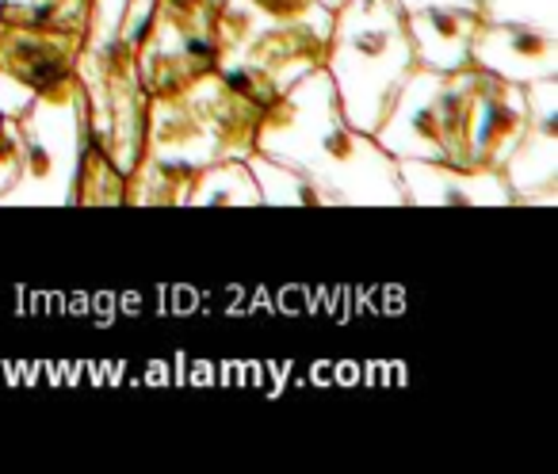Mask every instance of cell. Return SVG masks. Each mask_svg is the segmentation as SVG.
Returning <instances> with one entry per match:
<instances>
[{
  "mask_svg": "<svg viewBox=\"0 0 558 474\" xmlns=\"http://www.w3.org/2000/svg\"><path fill=\"white\" fill-rule=\"evenodd\" d=\"M333 16L322 0H222L218 16V54L241 47L245 39L264 32H283V27L311 24V20Z\"/></svg>",
  "mask_w": 558,
  "mask_h": 474,
  "instance_id": "14",
  "label": "cell"
},
{
  "mask_svg": "<svg viewBox=\"0 0 558 474\" xmlns=\"http://www.w3.org/2000/svg\"><path fill=\"white\" fill-rule=\"evenodd\" d=\"M138 161L177 165V169H203L210 161H222L215 138L203 126V119L187 108L184 96H161L149 100L146 116V142H142Z\"/></svg>",
  "mask_w": 558,
  "mask_h": 474,
  "instance_id": "11",
  "label": "cell"
},
{
  "mask_svg": "<svg viewBox=\"0 0 558 474\" xmlns=\"http://www.w3.org/2000/svg\"><path fill=\"white\" fill-rule=\"evenodd\" d=\"M478 16L497 24H532L558 32V0H478Z\"/></svg>",
  "mask_w": 558,
  "mask_h": 474,
  "instance_id": "20",
  "label": "cell"
},
{
  "mask_svg": "<svg viewBox=\"0 0 558 474\" xmlns=\"http://www.w3.org/2000/svg\"><path fill=\"white\" fill-rule=\"evenodd\" d=\"M527 123L505 161L512 207H558V77L524 85Z\"/></svg>",
  "mask_w": 558,
  "mask_h": 474,
  "instance_id": "6",
  "label": "cell"
},
{
  "mask_svg": "<svg viewBox=\"0 0 558 474\" xmlns=\"http://www.w3.org/2000/svg\"><path fill=\"white\" fill-rule=\"evenodd\" d=\"M0 119H4V116H0Z\"/></svg>",
  "mask_w": 558,
  "mask_h": 474,
  "instance_id": "24",
  "label": "cell"
},
{
  "mask_svg": "<svg viewBox=\"0 0 558 474\" xmlns=\"http://www.w3.org/2000/svg\"><path fill=\"white\" fill-rule=\"evenodd\" d=\"M405 207H512L501 169L456 161H398Z\"/></svg>",
  "mask_w": 558,
  "mask_h": 474,
  "instance_id": "7",
  "label": "cell"
},
{
  "mask_svg": "<svg viewBox=\"0 0 558 474\" xmlns=\"http://www.w3.org/2000/svg\"><path fill=\"white\" fill-rule=\"evenodd\" d=\"M478 24H482L478 9H459V4H433V9L410 12L417 70H433V73L466 70Z\"/></svg>",
  "mask_w": 558,
  "mask_h": 474,
  "instance_id": "13",
  "label": "cell"
},
{
  "mask_svg": "<svg viewBox=\"0 0 558 474\" xmlns=\"http://www.w3.org/2000/svg\"><path fill=\"white\" fill-rule=\"evenodd\" d=\"M471 65L489 77L512 81V85L558 77V32L482 20L471 47Z\"/></svg>",
  "mask_w": 558,
  "mask_h": 474,
  "instance_id": "8",
  "label": "cell"
},
{
  "mask_svg": "<svg viewBox=\"0 0 558 474\" xmlns=\"http://www.w3.org/2000/svg\"><path fill=\"white\" fill-rule=\"evenodd\" d=\"M24 172V134L16 119H0V195L9 192Z\"/></svg>",
  "mask_w": 558,
  "mask_h": 474,
  "instance_id": "21",
  "label": "cell"
},
{
  "mask_svg": "<svg viewBox=\"0 0 558 474\" xmlns=\"http://www.w3.org/2000/svg\"><path fill=\"white\" fill-rule=\"evenodd\" d=\"M187 207H260V192L245 161L222 157L199 169L187 192Z\"/></svg>",
  "mask_w": 558,
  "mask_h": 474,
  "instance_id": "17",
  "label": "cell"
},
{
  "mask_svg": "<svg viewBox=\"0 0 558 474\" xmlns=\"http://www.w3.org/2000/svg\"><path fill=\"white\" fill-rule=\"evenodd\" d=\"M524 123H527L524 85H512V81L482 73V93H478V108H474L466 165L505 169V161H509L512 149H517L520 134H524Z\"/></svg>",
  "mask_w": 558,
  "mask_h": 474,
  "instance_id": "10",
  "label": "cell"
},
{
  "mask_svg": "<svg viewBox=\"0 0 558 474\" xmlns=\"http://www.w3.org/2000/svg\"><path fill=\"white\" fill-rule=\"evenodd\" d=\"M126 177L116 169L100 142L88 134L77 161V180H73V207H123Z\"/></svg>",
  "mask_w": 558,
  "mask_h": 474,
  "instance_id": "18",
  "label": "cell"
},
{
  "mask_svg": "<svg viewBox=\"0 0 558 474\" xmlns=\"http://www.w3.org/2000/svg\"><path fill=\"white\" fill-rule=\"evenodd\" d=\"M180 96H184L187 108L203 119V126L210 131V138H215V146L222 157L245 161V157L256 149V131H260L264 108L248 100V96H241L233 85H226L218 73L199 77Z\"/></svg>",
  "mask_w": 558,
  "mask_h": 474,
  "instance_id": "12",
  "label": "cell"
},
{
  "mask_svg": "<svg viewBox=\"0 0 558 474\" xmlns=\"http://www.w3.org/2000/svg\"><path fill=\"white\" fill-rule=\"evenodd\" d=\"M256 149L311 172L341 207H405L398 161L344 119L326 70L299 77L264 111Z\"/></svg>",
  "mask_w": 558,
  "mask_h": 474,
  "instance_id": "1",
  "label": "cell"
},
{
  "mask_svg": "<svg viewBox=\"0 0 558 474\" xmlns=\"http://www.w3.org/2000/svg\"><path fill=\"white\" fill-rule=\"evenodd\" d=\"M88 4L93 0H0V20L35 32L85 35Z\"/></svg>",
  "mask_w": 558,
  "mask_h": 474,
  "instance_id": "19",
  "label": "cell"
},
{
  "mask_svg": "<svg viewBox=\"0 0 558 474\" xmlns=\"http://www.w3.org/2000/svg\"><path fill=\"white\" fill-rule=\"evenodd\" d=\"M482 93V70L466 65V70L444 73L440 81V138H444V161L466 165V149H471V126L474 108H478Z\"/></svg>",
  "mask_w": 558,
  "mask_h": 474,
  "instance_id": "16",
  "label": "cell"
},
{
  "mask_svg": "<svg viewBox=\"0 0 558 474\" xmlns=\"http://www.w3.org/2000/svg\"><path fill=\"white\" fill-rule=\"evenodd\" d=\"M85 35L35 32L0 20V116L16 119L27 104L70 77Z\"/></svg>",
  "mask_w": 558,
  "mask_h": 474,
  "instance_id": "5",
  "label": "cell"
},
{
  "mask_svg": "<svg viewBox=\"0 0 558 474\" xmlns=\"http://www.w3.org/2000/svg\"><path fill=\"white\" fill-rule=\"evenodd\" d=\"M222 0H157L154 24L138 50V73L149 100L180 96L215 73Z\"/></svg>",
  "mask_w": 558,
  "mask_h": 474,
  "instance_id": "4",
  "label": "cell"
},
{
  "mask_svg": "<svg viewBox=\"0 0 558 474\" xmlns=\"http://www.w3.org/2000/svg\"><path fill=\"white\" fill-rule=\"evenodd\" d=\"M322 70L333 81L344 119L375 138L417 70L410 12L398 0H341Z\"/></svg>",
  "mask_w": 558,
  "mask_h": 474,
  "instance_id": "2",
  "label": "cell"
},
{
  "mask_svg": "<svg viewBox=\"0 0 558 474\" xmlns=\"http://www.w3.org/2000/svg\"><path fill=\"white\" fill-rule=\"evenodd\" d=\"M245 165L256 180V192H260V207H341V199L299 165L279 161L260 149H253Z\"/></svg>",
  "mask_w": 558,
  "mask_h": 474,
  "instance_id": "15",
  "label": "cell"
},
{
  "mask_svg": "<svg viewBox=\"0 0 558 474\" xmlns=\"http://www.w3.org/2000/svg\"><path fill=\"white\" fill-rule=\"evenodd\" d=\"M24 134V172L0 207H73V180L88 138V104L77 73L39 93L16 116Z\"/></svg>",
  "mask_w": 558,
  "mask_h": 474,
  "instance_id": "3",
  "label": "cell"
},
{
  "mask_svg": "<svg viewBox=\"0 0 558 474\" xmlns=\"http://www.w3.org/2000/svg\"><path fill=\"white\" fill-rule=\"evenodd\" d=\"M322 4H326V9H337V4H341V0H322Z\"/></svg>",
  "mask_w": 558,
  "mask_h": 474,
  "instance_id": "23",
  "label": "cell"
},
{
  "mask_svg": "<svg viewBox=\"0 0 558 474\" xmlns=\"http://www.w3.org/2000/svg\"><path fill=\"white\" fill-rule=\"evenodd\" d=\"M405 12H417V9H433V4H459V9H478V0H398Z\"/></svg>",
  "mask_w": 558,
  "mask_h": 474,
  "instance_id": "22",
  "label": "cell"
},
{
  "mask_svg": "<svg viewBox=\"0 0 558 474\" xmlns=\"http://www.w3.org/2000/svg\"><path fill=\"white\" fill-rule=\"evenodd\" d=\"M440 81L444 73L413 70L405 88L398 93L395 108L387 111L375 142L395 161H444L440 138Z\"/></svg>",
  "mask_w": 558,
  "mask_h": 474,
  "instance_id": "9",
  "label": "cell"
}]
</instances>
